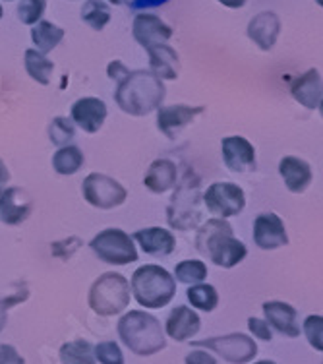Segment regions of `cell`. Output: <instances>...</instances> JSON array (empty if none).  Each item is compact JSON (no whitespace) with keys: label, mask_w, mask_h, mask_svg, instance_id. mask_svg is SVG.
Segmentation results:
<instances>
[{"label":"cell","mask_w":323,"mask_h":364,"mask_svg":"<svg viewBox=\"0 0 323 364\" xmlns=\"http://www.w3.org/2000/svg\"><path fill=\"white\" fill-rule=\"evenodd\" d=\"M95 360L101 364H124V357H122V350L114 341H105V343H99L93 349Z\"/></svg>","instance_id":"836d02e7"},{"label":"cell","mask_w":323,"mask_h":364,"mask_svg":"<svg viewBox=\"0 0 323 364\" xmlns=\"http://www.w3.org/2000/svg\"><path fill=\"white\" fill-rule=\"evenodd\" d=\"M10 181V171L6 168V165L0 161V194L6 190V184Z\"/></svg>","instance_id":"b9f144b4"},{"label":"cell","mask_w":323,"mask_h":364,"mask_svg":"<svg viewBox=\"0 0 323 364\" xmlns=\"http://www.w3.org/2000/svg\"><path fill=\"white\" fill-rule=\"evenodd\" d=\"M82 192H84L85 202L92 203L93 208H99V210L119 208L126 202L128 198L126 188L119 181L101 175V173H92V175L85 176Z\"/></svg>","instance_id":"ba28073f"},{"label":"cell","mask_w":323,"mask_h":364,"mask_svg":"<svg viewBox=\"0 0 323 364\" xmlns=\"http://www.w3.org/2000/svg\"><path fill=\"white\" fill-rule=\"evenodd\" d=\"M141 246V250L149 256L155 258H165L175 252L176 240L169 229H161V227H149V229H141L133 235Z\"/></svg>","instance_id":"ffe728a7"},{"label":"cell","mask_w":323,"mask_h":364,"mask_svg":"<svg viewBox=\"0 0 323 364\" xmlns=\"http://www.w3.org/2000/svg\"><path fill=\"white\" fill-rule=\"evenodd\" d=\"M188 301L192 302V306H196L197 310H204V312H211L215 310L219 304V294L213 285L207 283H197L188 289Z\"/></svg>","instance_id":"f546056e"},{"label":"cell","mask_w":323,"mask_h":364,"mask_svg":"<svg viewBox=\"0 0 323 364\" xmlns=\"http://www.w3.org/2000/svg\"><path fill=\"white\" fill-rule=\"evenodd\" d=\"M207 210L221 219L234 218L246 205V194L239 184L232 182H213L204 194Z\"/></svg>","instance_id":"30bf717a"},{"label":"cell","mask_w":323,"mask_h":364,"mask_svg":"<svg viewBox=\"0 0 323 364\" xmlns=\"http://www.w3.org/2000/svg\"><path fill=\"white\" fill-rule=\"evenodd\" d=\"M130 287L136 296L146 309H163L167 306L176 294V281L165 267L146 264L138 267L132 273Z\"/></svg>","instance_id":"277c9868"},{"label":"cell","mask_w":323,"mask_h":364,"mask_svg":"<svg viewBox=\"0 0 323 364\" xmlns=\"http://www.w3.org/2000/svg\"><path fill=\"white\" fill-rule=\"evenodd\" d=\"M253 242L260 246L261 250H275V248L287 246L288 237L283 219L271 211L260 213L253 221Z\"/></svg>","instance_id":"8fae6325"},{"label":"cell","mask_w":323,"mask_h":364,"mask_svg":"<svg viewBox=\"0 0 323 364\" xmlns=\"http://www.w3.org/2000/svg\"><path fill=\"white\" fill-rule=\"evenodd\" d=\"M290 93L295 101L304 105L310 111H316L322 107L323 99V85H322V74L316 68H310L306 74L298 76L290 84Z\"/></svg>","instance_id":"e0dca14e"},{"label":"cell","mask_w":323,"mask_h":364,"mask_svg":"<svg viewBox=\"0 0 323 364\" xmlns=\"http://www.w3.org/2000/svg\"><path fill=\"white\" fill-rule=\"evenodd\" d=\"M92 250L99 259L113 266H128L138 259V250L132 237L122 229H105L93 238Z\"/></svg>","instance_id":"8992f818"},{"label":"cell","mask_w":323,"mask_h":364,"mask_svg":"<svg viewBox=\"0 0 323 364\" xmlns=\"http://www.w3.org/2000/svg\"><path fill=\"white\" fill-rule=\"evenodd\" d=\"M119 336L122 343L140 357H151L167 345L159 320L141 310H130L120 318Z\"/></svg>","instance_id":"3957f363"},{"label":"cell","mask_w":323,"mask_h":364,"mask_svg":"<svg viewBox=\"0 0 323 364\" xmlns=\"http://www.w3.org/2000/svg\"><path fill=\"white\" fill-rule=\"evenodd\" d=\"M176 165L169 159H157L149 165L148 173L143 176V186L153 194H165L176 184Z\"/></svg>","instance_id":"cb8c5ba5"},{"label":"cell","mask_w":323,"mask_h":364,"mask_svg":"<svg viewBox=\"0 0 323 364\" xmlns=\"http://www.w3.org/2000/svg\"><path fill=\"white\" fill-rule=\"evenodd\" d=\"M106 119V105L97 97L77 99L72 105V120L84 132L95 134L101 130Z\"/></svg>","instance_id":"9a60e30c"},{"label":"cell","mask_w":323,"mask_h":364,"mask_svg":"<svg viewBox=\"0 0 323 364\" xmlns=\"http://www.w3.org/2000/svg\"><path fill=\"white\" fill-rule=\"evenodd\" d=\"M47 8V0H20L18 4V18L26 26H35L41 20Z\"/></svg>","instance_id":"d6a6232c"},{"label":"cell","mask_w":323,"mask_h":364,"mask_svg":"<svg viewBox=\"0 0 323 364\" xmlns=\"http://www.w3.org/2000/svg\"><path fill=\"white\" fill-rule=\"evenodd\" d=\"M256 364H277V363H273V360H260V363H256Z\"/></svg>","instance_id":"f6af8a7d"},{"label":"cell","mask_w":323,"mask_h":364,"mask_svg":"<svg viewBox=\"0 0 323 364\" xmlns=\"http://www.w3.org/2000/svg\"><path fill=\"white\" fill-rule=\"evenodd\" d=\"M217 2H221L226 8H242L246 4V0H217Z\"/></svg>","instance_id":"7bdbcfd3"},{"label":"cell","mask_w":323,"mask_h":364,"mask_svg":"<svg viewBox=\"0 0 323 364\" xmlns=\"http://www.w3.org/2000/svg\"><path fill=\"white\" fill-rule=\"evenodd\" d=\"M281 33V20L275 12H260L253 16L248 26V37L252 39L261 50H271Z\"/></svg>","instance_id":"ac0fdd59"},{"label":"cell","mask_w":323,"mask_h":364,"mask_svg":"<svg viewBox=\"0 0 323 364\" xmlns=\"http://www.w3.org/2000/svg\"><path fill=\"white\" fill-rule=\"evenodd\" d=\"M199 190L197 182L190 181V176H186L184 184L176 188L173 202L169 205V225L178 231H190L199 221V210H197V200Z\"/></svg>","instance_id":"52a82bcc"},{"label":"cell","mask_w":323,"mask_h":364,"mask_svg":"<svg viewBox=\"0 0 323 364\" xmlns=\"http://www.w3.org/2000/svg\"><path fill=\"white\" fill-rule=\"evenodd\" d=\"M199 316L188 306H176L167 318V333L175 341H188L199 331Z\"/></svg>","instance_id":"603a6c76"},{"label":"cell","mask_w":323,"mask_h":364,"mask_svg":"<svg viewBox=\"0 0 323 364\" xmlns=\"http://www.w3.org/2000/svg\"><path fill=\"white\" fill-rule=\"evenodd\" d=\"M279 173H281L283 181L292 194H302L314 178L308 163L300 157H295V155L283 157L281 163H279Z\"/></svg>","instance_id":"7402d4cb"},{"label":"cell","mask_w":323,"mask_h":364,"mask_svg":"<svg viewBox=\"0 0 323 364\" xmlns=\"http://www.w3.org/2000/svg\"><path fill=\"white\" fill-rule=\"evenodd\" d=\"M165 2H169V0H132L130 2V6L133 10H143V8H155V6H161Z\"/></svg>","instance_id":"60d3db41"},{"label":"cell","mask_w":323,"mask_h":364,"mask_svg":"<svg viewBox=\"0 0 323 364\" xmlns=\"http://www.w3.org/2000/svg\"><path fill=\"white\" fill-rule=\"evenodd\" d=\"M194 347H207L213 353H217L219 357L225 358L231 364H246L258 355V345L252 337L244 333H232V336L209 337L202 341H194Z\"/></svg>","instance_id":"9c48e42d"},{"label":"cell","mask_w":323,"mask_h":364,"mask_svg":"<svg viewBox=\"0 0 323 364\" xmlns=\"http://www.w3.org/2000/svg\"><path fill=\"white\" fill-rule=\"evenodd\" d=\"M31 39L35 43L37 50L47 55L53 49H57L58 43L64 39V29L55 26L53 21H37L35 28L31 29Z\"/></svg>","instance_id":"d4e9b609"},{"label":"cell","mask_w":323,"mask_h":364,"mask_svg":"<svg viewBox=\"0 0 323 364\" xmlns=\"http://www.w3.org/2000/svg\"><path fill=\"white\" fill-rule=\"evenodd\" d=\"M186 364H217V360L205 350H194L186 357Z\"/></svg>","instance_id":"ab89813d"},{"label":"cell","mask_w":323,"mask_h":364,"mask_svg":"<svg viewBox=\"0 0 323 364\" xmlns=\"http://www.w3.org/2000/svg\"><path fill=\"white\" fill-rule=\"evenodd\" d=\"M196 248L215 266L225 269L239 266L248 254L244 242L232 237V227L221 218L209 219L197 231Z\"/></svg>","instance_id":"7a4b0ae2"},{"label":"cell","mask_w":323,"mask_h":364,"mask_svg":"<svg viewBox=\"0 0 323 364\" xmlns=\"http://www.w3.org/2000/svg\"><path fill=\"white\" fill-rule=\"evenodd\" d=\"M23 64H26V72H28L31 80H35L37 84L49 85L55 64L50 63L47 56L39 53L37 49H28L23 55Z\"/></svg>","instance_id":"484cf974"},{"label":"cell","mask_w":323,"mask_h":364,"mask_svg":"<svg viewBox=\"0 0 323 364\" xmlns=\"http://www.w3.org/2000/svg\"><path fill=\"white\" fill-rule=\"evenodd\" d=\"M87 302L99 316L120 314L130 304V283L120 273H103L89 289Z\"/></svg>","instance_id":"5b68a950"},{"label":"cell","mask_w":323,"mask_h":364,"mask_svg":"<svg viewBox=\"0 0 323 364\" xmlns=\"http://www.w3.org/2000/svg\"><path fill=\"white\" fill-rule=\"evenodd\" d=\"M128 74H130V70H128L126 66L120 63V60H114V63L109 64V77H111V80H114L116 84H120V82H122V80L128 76Z\"/></svg>","instance_id":"f35d334b"},{"label":"cell","mask_w":323,"mask_h":364,"mask_svg":"<svg viewBox=\"0 0 323 364\" xmlns=\"http://www.w3.org/2000/svg\"><path fill=\"white\" fill-rule=\"evenodd\" d=\"M263 314L267 322L271 323L279 333L287 337L300 336V323H298V312L290 304L281 301H269L263 304Z\"/></svg>","instance_id":"d6986e66"},{"label":"cell","mask_w":323,"mask_h":364,"mask_svg":"<svg viewBox=\"0 0 323 364\" xmlns=\"http://www.w3.org/2000/svg\"><path fill=\"white\" fill-rule=\"evenodd\" d=\"M148 55L151 74H155L159 80H176L178 77V74H180L178 53L173 47H169L167 43L148 47Z\"/></svg>","instance_id":"44dd1931"},{"label":"cell","mask_w":323,"mask_h":364,"mask_svg":"<svg viewBox=\"0 0 323 364\" xmlns=\"http://www.w3.org/2000/svg\"><path fill=\"white\" fill-rule=\"evenodd\" d=\"M223 161L232 173H246L256 167V149L242 136H229L221 141Z\"/></svg>","instance_id":"4fadbf2b"},{"label":"cell","mask_w":323,"mask_h":364,"mask_svg":"<svg viewBox=\"0 0 323 364\" xmlns=\"http://www.w3.org/2000/svg\"><path fill=\"white\" fill-rule=\"evenodd\" d=\"M82 20L92 29L101 31L111 21V10L103 0H87L82 8Z\"/></svg>","instance_id":"f1b7e54d"},{"label":"cell","mask_w":323,"mask_h":364,"mask_svg":"<svg viewBox=\"0 0 323 364\" xmlns=\"http://www.w3.org/2000/svg\"><path fill=\"white\" fill-rule=\"evenodd\" d=\"M304 333L310 345L316 350H323V318L322 316H308L304 320Z\"/></svg>","instance_id":"e575fe53"},{"label":"cell","mask_w":323,"mask_h":364,"mask_svg":"<svg viewBox=\"0 0 323 364\" xmlns=\"http://www.w3.org/2000/svg\"><path fill=\"white\" fill-rule=\"evenodd\" d=\"M165 85L159 77L151 72L138 70L130 72L119 84L114 93L116 105L132 117H146L157 111L165 101Z\"/></svg>","instance_id":"6da1fadb"},{"label":"cell","mask_w":323,"mask_h":364,"mask_svg":"<svg viewBox=\"0 0 323 364\" xmlns=\"http://www.w3.org/2000/svg\"><path fill=\"white\" fill-rule=\"evenodd\" d=\"M317 4H322V0H317Z\"/></svg>","instance_id":"7dc6e473"},{"label":"cell","mask_w":323,"mask_h":364,"mask_svg":"<svg viewBox=\"0 0 323 364\" xmlns=\"http://www.w3.org/2000/svg\"><path fill=\"white\" fill-rule=\"evenodd\" d=\"M84 165V154L76 146H64L53 155V167L58 175H76Z\"/></svg>","instance_id":"4316f807"},{"label":"cell","mask_w":323,"mask_h":364,"mask_svg":"<svg viewBox=\"0 0 323 364\" xmlns=\"http://www.w3.org/2000/svg\"><path fill=\"white\" fill-rule=\"evenodd\" d=\"M74 136H76V128L72 124V120L64 119V117H57V119L50 122L49 138L55 146H68L74 140Z\"/></svg>","instance_id":"1f68e13d"},{"label":"cell","mask_w":323,"mask_h":364,"mask_svg":"<svg viewBox=\"0 0 323 364\" xmlns=\"http://www.w3.org/2000/svg\"><path fill=\"white\" fill-rule=\"evenodd\" d=\"M0 364H26L12 345H0Z\"/></svg>","instance_id":"74e56055"},{"label":"cell","mask_w":323,"mask_h":364,"mask_svg":"<svg viewBox=\"0 0 323 364\" xmlns=\"http://www.w3.org/2000/svg\"><path fill=\"white\" fill-rule=\"evenodd\" d=\"M175 275L184 285H197L207 277V266L202 259H186L176 266Z\"/></svg>","instance_id":"4dcf8cb0"},{"label":"cell","mask_w":323,"mask_h":364,"mask_svg":"<svg viewBox=\"0 0 323 364\" xmlns=\"http://www.w3.org/2000/svg\"><path fill=\"white\" fill-rule=\"evenodd\" d=\"M60 360L62 364H95V355H93L92 343L84 339H76L70 343H64L60 347Z\"/></svg>","instance_id":"83f0119b"},{"label":"cell","mask_w":323,"mask_h":364,"mask_svg":"<svg viewBox=\"0 0 323 364\" xmlns=\"http://www.w3.org/2000/svg\"><path fill=\"white\" fill-rule=\"evenodd\" d=\"M248 328L253 333V337H258L261 341H271L273 339V333L269 329V323L260 320V318H250L248 320Z\"/></svg>","instance_id":"8d00e7d4"},{"label":"cell","mask_w":323,"mask_h":364,"mask_svg":"<svg viewBox=\"0 0 323 364\" xmlns=\"http://www.w3.org/2000/svg\"><path fill=\"white\" fill-rule=\"evenodd\" d=\"M109 2H111V4H116V6H119V4H126L128 0H109Z\"/></svg>","instance_id":"ee69618b"},{"label":"cell","mask_w":323,"mask_h":364,"mask_svg":"<svg viewBox=\"0 0 323 364\" xmlns=\"http://www.w3.org/2000/svg\"><path fill=\"white\" fill-rule=\"evenodd\" d=\"M33 202L26 190L6 188L0 194V219L6 225H20L29 218Z\"/></svg>","instance_id":"2e32d148"},{"label":"cell","mask_w":323,"mask_h":364,"mask_svg":"<svg viewBox=\"0 0 323 364\" xmlns=\"http://www.w3.org/2000/svg\"><path fill=\"white\" fill-rule=\"evenodd\" d=\"M0 18H2V6H0Z\"/></svg>","instance_id":"bcb514c9"},{"label":"cell","mask_w":323,"mask_h":364,"mask_svg":"<svg viewBox=\"0 0 323 364\" xmlns=\"http://www.w3.org/2000/svg\"><path fill=\"white\" fill-rule=\"evenodd\" d=\"M133 39L140 43L143 49L167 43L173 37V28H169L159 16L138 14L132 28Z\"/></svg>","instance_id":"5bb4252c"},{"label":"cell","mask_w":323,"mask_h":364,"mask_svg":"<svg viewBox=\"0 0 323 364\" xmlns=\"http://www.w3.org/2000/svg\"><path fill=\"white\" fill-rule=\"evenodd\" d=\"M28 299V291H23V293H16L12 294V296H8V299H2L0 301V331L4 329V326H6L8 322V309H12L14 304H18V302L26 301Z\"/></svg>","instance_id":"d590c367"},{"label":"cell","mask_w":323,"mask_h":364,"mask_svg":"<svg viewBox=\"0 0 323 364\" xmlns=\"http://www.w3.org/2000/svg\"><path fill=\"white\" fill-rule=\"evenodd\" d=\"M204 107H190V105H170L159 107L157 112V128L161 130L167 138L175 140L178 134L190 122H194L197 114H202Z\"/></svg>","instance_id":"7c38bea8"}]
</instances>
